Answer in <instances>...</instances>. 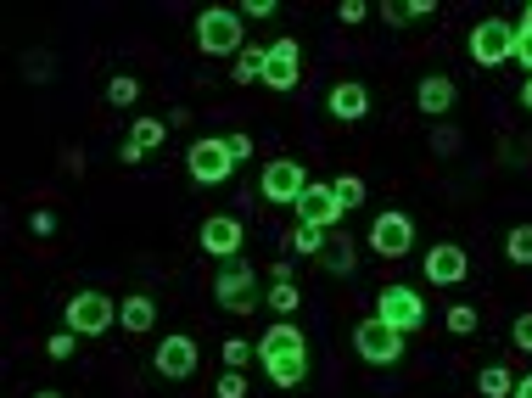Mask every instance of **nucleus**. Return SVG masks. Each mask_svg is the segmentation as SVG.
Returning <instances> with one entry per match:
<instances>
[{"mask_svg":"<svg viewBox=\"0 0 532 398\" xmlns=\"http://www.w3.org/2000/svg\"><path fill=\"white\" fill-rule=\"evenodd\" d=\"M320 264H325L331 275H353V270H359V253H353V242H325Z\"/></svg>","mask_w":532,"mask_h":398,"instance_id":"aec40b11","label":"nucleus"},{"mask_svg":"<svg viewBox=\"0 0 532 398\" xmlns=\"http://www.w3.org/2000/svg\"><path fill=\"white\" fill-rule=\"evenodd\" d=\"M140 96V85H135V79H129V73H118V79H107V101H112V107H129V101H135Z\"/></svg>","mask_w":532,"mask_h":398,"instance_id":"bb28decb","label":"nucleus"},{"mask_svg":"<svg viewBox=\"0 0 532 398\" xmlns=\"http://www.w3.org/2000/svg\"><path fill=\"white\" fill-rule=\"evenodd\" d=\"M336 202H342V208H359V202H364V180H359V174H336Z\"/></svg>","mask_w":532,"mask_h":398,"instance_id":"393cba45","label":"nucleus"},{"mask_svg":"<svg viewBox=\"0 0 532 398\" xmlns=\"http://www.w3.org/2000/svg\"><path fill=\"white\" fill-rule=\"evenodd\" d=\"M297 214H303V225H314V230H331L336 219L348 214L342 202H336V185H325V180H314L303 191V202H297Z\"/></svg>","mask_w":532,"mask_h":398,"instance_id":"4468645a","label":"nucleus"},{"mask_svg":"<svg viewBox=\"0 0 532 398\" xmlns=\"http://www.w3.org/2000/svg\"><path fill=\"white\" fill-rule=\"evenodd\" d=\"M118 320H124V331H152L157 309H152V298H124V309H118Z\"/></svg>","mask_w":532,"mask_h":398,"instance_id":"412c9836","label":"nucleus"},{"mask_svg":"<svg viewBox=\"0 0 532 398\" xmlns=\"http://www.w3.org/2000/svg\"><path fill=\"white\" fill-rule=\"evenodd\" d=\"M196 45L208 57H241V12L236 6H208L196 17Z\"/></svg>","mask_w":532,"mask_h":398,"instance_id":"f03ea898","label":"nucleus"},{"mask_svg":"<svg viewBox=\"0 0 532 398\" xmlns=\"http://www.w3.org/2000/svg\"><path fill=\"white\" fill-rule=\"evenodd\" d=\"M112 320H118V303H112L107 292H79V298H68V331L73 337H101V331H112Z\"/></svg>","mask_w":532,"mask_h":398,"instance_id":"6e6552de","label":"nucleus"},{"mask_svg":"<svg viewBox=\"0 0 532 398\" xmlns=\"http://www.w3.org/2000/svg\"><path fill=\"white\" fill-rule=\"evenodd\" d=\"M247 359H252V342H241V337H230V342H224V365H230V370H241Z\"/></svg>","mask_w":532,"mask_h":398,"instance_id":"c85d7f7f","label":"nucleus"},{"mask_svg":"<svg viewBox=\"0 0 532 398\" xmlns=\"http://www.w3.org/2000/svg\"><path fill=\"white\" fill-rule=\"evenodd\" d=\"M516 62L527 68V79H532V34L527 29H516Z\"/></svg>","mask_w":532,"mask_h":398,"instance_id":"c9c22d12","label":"nucleus"},{"mask_svg":"<svg viewBox=\"0 0 532 398\" xmlns=\"http://www.w3.org/2000/svg\"><path fill=\"white\" fill-rule=\"evenodd\" d=\"M521 107H527V113H532V79H527V85H521Z\"/></svg>","mask_w":532,"mask_h":398,"instance_id":"79ce46f5","label":"nucleus"},{"mask_svg":"<svg viewBox=\"0 0 532 398\" xmlns=\"http://www.w3.org/2000/svg\"><path fill=\"white\" fill-rule=\"evenodd\" d=\"M415 107L426 118H443L448 107H454V79H448V73H426V79H420V90H415Z\"/></svg>","mask_w":532,"mask_h":398,"instance_id":"dca6fc26","label":"nucleus"},{"mask_svg":"<svg viewBox=\"0 0 532 398\" xmlns=\"http://www.w3.org/2000/svg\"><path fill=\"white\" fill-rule=\"evenodd\" d=\"M476 387H482V398H516V376L504 365H488L482 376H476Z\"/></svg>","mask_w":532,"mask_h":398,"instance_id":"6ab92c4d","label":"nucleus"},{"mask_svg":"<svg viewBox=\"0 0 532 398\" xmlns=\"http://www.w3.org/2000/svg\"><path fill=\"white\" fill-rule=\"evenodd\" d=\"M241 17H275V0H241Z\"/></svg>","mask_w":532,"mask_h":398,"instance_id":"e433bc0d","label":"nucleus"},{"mask_svg":"<svg viewBox=\"0 0 532 398\" xmlns=\"http://www.w3.org/2000/svg\"><path fill=\"white\" fill-rule=\"evenodd\" d=\"M152 365H157V376H168V382H185V376H196V342L185 337V331H168V337L157 342Z\"/></svg>","mask_w":532,"mask_h":398,"instance_id":"f8f14e48","label":"nucleus"},{"mask_svg":"<svg viewBox=\"0 0 532 398\" xmlns=\"http://www.w3.org/2000/svg\"><path fill=\"white\" fill-rule=\"evenodd\" d=\"M230 79H236V85H258V79H264V51L247 45V51L236 57V68H230Z\"/></svg>","mask_w":532,"mask_h":398,"instance_id":"4be33fe9","label":"nucleus"},{"mask_svg":"<svg viewBox=\"0 0 532 398\" xmlns=\"http://www.w3.org/2000/svg\"><path fill=\"white\" fill-rule=\"evenodd\" d=\"M370 247H376L381 258H404L409 247H415V219L398 214V208L376 214V225H370Z\"/></svg>","mask_w":532,"mask_h":398,"instance_id":"9b49d317","label":"nucleus"},{"mask_svg":"<svg viewBox=\"0 0 532 398\" xmlns=\"http://www.w3.org/2000/svg\"><path fill=\"white\" fill-rule=\"evenodd\" d=\"M196 242H202V253L208 258H230L241 253V219L236 214H213V219H202V230H196Z\"/></svg>","mask_w":532,"mask_h":398,"instance_id":"ddd939ff","label":"nucleus"},{"mask_svg":"<svg viewBox=\"0 0 532 398\" xmlns=\"http://www.w3.org/2000/svg\"><path fill=\"white\" fill-rule=\"evenodd\" d=\"M297 303H303V292H297L292 281H275V292H269V309H275V314H292Z\"/></svg>","mask_w":532,"mask_h":398,"instance_id":"a878e982","label":"nucleus"},{"mask_svg":"<svg viewBox=\"0 0 532 398\" xmlns=\"http://www.w3.org/2000/svg\"><path fill=\"white\" fill-rule=\"evenodd\" d=\"M465 270H471V258H465L460 242H437L432 253H426V281L432 286H460Z\"/></svg>","mask_w":532,"mask_h":398,"instance_id":"2eb2a0df","label":"nucleus"},{"mask_svg":"<svg viewBox=\"0 0 532 398\" xmlns=\"http://www.w3.org/2000/svg\"><path fill=\"white\" fill-rule=\"evenodd\" d=\"M504 258H510V264H532V225H516L504 236Z\"/></svg>","mask_w":532,"mask_h":398,"instance_id":"b1692460","label":"nucleus"},{"mask_svg":"<svg viewBox=\"0 0 532 398\" xmlns=\"http://www.w3.org/2000/svg\"><path fill=\"white\" fill-rule=\"evenodd\" d=\"M516 398H532V376H521V382H516Z\"/></svg>","mask_w":532,"mask_h":398,"instance_id":"ea45409f","label":"nucleus"},{"mask_svg":"<svg viewBox=\"0 0 532 398\" xmlns=\"http://www.w3.org/2000/svg\"><path fill=\"white\" fill-rule=\"evenodd\" d=\"M415 17H432V0H409V6H404V23H415Z\"/></svg>","mask_w":532,"mask_h":398,"instance_id":"58836bf2","label":"nucleus"},{"mask_svg":"<svg viewBox=\"0 0 532 398\" xmlns=\"http://www.w3.org/2000/svg\"><path fill=\"white\" fill-rule=\"evenodd\" d=\"M308 174L303 163H292V157H275V163H264V202H275V208H297L308 191Z\"/></svg>","mask_w":532,"mask_h":398,"instance_id":"1a4fd4ad","label":"nucleus"},{"mask_svg":"<svg viewBox=\"0 0 532 398\" xmlns=\"http://www.w3.org/2000/svg\"><path fill=\"white\" fill-rule=\"evenodd\" d=\"M28 230H34V236H51V230H56V214H51V208H34V214H28Z\"/></svg>","mask_w":532,"mask_h":398,"instance_id":"72a5a7b5","label":"nucleus"},{"mask_svg":"<svg viewBox=\"0 0 532 398\" xmlns=\"http://www.w3.org/2000/svg\"><path fill=\"white\" fill-rule=\"evenodd\" d=\"M258 359H264V376L275 387H297L308 376V342L292 320H275V326L258 337Z\"/></svg>","mask_w":532,"mask_h":398,"instance_id":"f257e3e1","label":"nucleus"},{"mask_svg":"<svg viewBox=\"0 0 532 398\" xmlns=\"http://www.w3.org/2000/svg\"><path fill=\"white\" fill-rule=\"evenodd\" d=\"M34 398H62V393H34Z\"/></svg>","mask_w":532,"mask_h":398,"instance_id":"37998d69","label":"nucleus"},{"mask_svg":"<svg viewBox=\"0 0 532 398\" xmlns=\"http://www.w3.org/2000/svg\"><path fill=\"white\" fill-rule=\"evenodd\" d=\"M516 29H527V34H532V0H527V12H521V23H516Z\"/></svg>","mask_w":532,"mask_h":398,"instance_id":"a19ab883","label":"nucleus"},{"mask_svg":"<svg viewBox=\"0 0 532 398\" xmlns=\"http://www.w3.org/2000/svg\"><path fill=\"white\" fill-rule=\"evenodd\" d=\"M219 398H247V376L241 370H230V376H219V387H213Z\"/></svg>","mask_w":532,"mask_h":398,"instance_id":"c756f323","label":"nucleus"},{"mask_svg":"<svg viewBox=\"0 0 532 398\" xmlns=\"http://www.w3.org/2000/svg\"><path fill=\"white\" fill-rule=\"evenodd\" d=\"M510 342H516L521 354H532V309H527V314H521L516 326H510Z\"/></svg>","mask_w":532,"mask_h":398,"instance_id":"7c9ffc66","label":"nucleus"},{"mask_svg":"<svg viewBox=\"0 0 532 398\" xmlns=\"http://www.w3.org/2000/svg\"><path fill=\"white\" fill-rule=\"evenodd\" d=\"M336 17H342V23H364V17H370V6H364V0H342V6H336Z\"/></svg>","mask_w":532,"mask_h":398,"instance_id":"f704fd0d","label":"nucleus"},{"mask_svg":"<svg viewBox=\"0 0 532 398\" xmlns=\"http://www.w3.org/2000/svg\"><path fill=\"white\" fill-rule=\"evenodd\" d=\"M73 342H79L73 331H56V337L45 342V354H51V359H68V354H73Z\"/></svg>","mask_w":532,"mask_h":398,"instance_id":"473e14b6","label":"nucleus"},{"mask_svg":"<svg viewBox=\"0 0 532 398\" xmlns=\"http://www.w3.org/2000/svg\"><path fill=\"white\" fill-rule=\"evenodd\" d=\"M224 146H230V157H236V163H247V157H252V135H247V129L224 135Z\"/></svg>","mask_w":532,"mask_h":398,"instance_id":"2f4dec72","label":"nucleus"},{"mask_svg":"<svg viewBox=\"0 0 532 398\" xmlns=\"http://www.w3.org/2000/svg\"><path fill=\"white\" fill-rule=\"evenodd\" d=\"M213 298H219L230 314L258 309V270H252L247 258H230V264L219 270V281H213Z\"/></svg>","mask_w":532,"mask_h":398,"instance_id":"39448f33","label":"nucleus"},{"mask_svg":"<svg viewBox=\"0 0 532 398\" xmlns=\"http://www.w3.org/2000/svg\"><path fill=\"white\" fill-rule=\"evenodd\" d=\"M448 331H460V337H465V331H476V309H471V303H454V309H448Z\"/></svg>","mask_w":532,"mask_h":398,"instance_id":"cd10ccee","label":"nucleus"},{"mask_svg":"<svg viewBox=\"0 0 532 398\" xmlns=\"http://www.w3.org/2000/svg\"><path fill=\"white\" fill-rule=\"evenodd\" d=\"M471 62L476 68H504V62H516V23L482 17V23L471 29Z\"/></svg>","mask_w":532,"mask_h":398,"instance_id":"7ed1b4c3","label":"nucleus"},{"mask_svg":"<svg viewBox=\"0 0 532 398\" xmlns=\"http://www.w3.org/2000/svg\"><path fill=\"white\" fill-rule=\"evenodd\" d=\"M185 163H191V180L196 185H224V180H230V169H236V157H230L224 135H202V141H191Z\"/></svg>","mask_w":532,"mask_h":398,"instance_id":"0eeeda50","label":"nucleus"},{"mask_svg":"<svg viewBox=\"0 0 532 398\" xmlns=\"http://www.w3.org/2000/svg\"><path fill=\"white\" fill-rule=\"evenodd\" d=\"M331 113L342 118V124H359V118L370 113V90H364L359 79H342V85H331Z\"/></svg>","mask_w":532,"mask_h":398,"instance_id":"f3484780","label":"nucleus"},{"mask_svg":"<svg viewBox=\"0 0 532 398\" xmlns=\"http://www.w3.org/2000/svg\"><path fill=\"white\" fill-rule=\"evenodd\" d=\"M286 247H292V253H303V258H320V253H325V230H314V225H297L292 236H286Z\"/></svg>","mask_w":532,"mask_h":398,"instance_id":"5701e85b","label":"nucleus"},{"mask_svg":"<svg viewBox=\"0 0 532 398\" xmlns=\"http://www.w3.org/2000/svg\"><path fill=\"white\" fill-rule=\"evenodd\" d=\"M303 79V45L292 34H280L275 45H264V85L269 90H292Z\"/></svg>","mask_w":532,"mask_h":398,"instance_id":"9d476101","label":"nucleus"},{"mask_svg":"<svg viewBox=\"0 0 532 398\" xmlns=\"http://www.w3.org/2000/svg\"><path fill=\"white\" fill-rule=\"evenodd\" d=\"M163 141H168L163 118H135V129H129V146H135V152H157Z\"/></svg>","mask_w":532,"mask_h":398,"instance_id":"a211bd4d","label":"nucleus"},{"mask_svg":"<svg viewBox=\"0 0 532 398\" xmlns=\"http://www.w3.org/2000/svg\"><path fill=\"white\" fill-rule=\"evenodd\" d=\"M376 320H387L392 331H420L426 326V303H420L415 286H381V298H376Z\"/></svg>","mask_w":532,"mask_h":398,"instance_id":"423d86ee","label":"nucleus"},{"mask_svg":"<svg viewBox=\"0 0 532 398\" xmlns=\"http://www.w3.org/2000/svg\"><path fill=\"white\" fill-rule=\"evenodd\" d=\"M454 146H460V135H454V129H437V135H432V152H454Z\"/></svg>","mask_w":532,"mask_h":398,"instance_id":"4c0bfd02","label":"nucleus"},{"mask_svg":"<svg viewBox=\"0 0 532 398\" xmlns=\"http://www.w3.org/2000/svg\"><path fill=\"white\" fill-rule=\"evenodd\" d=\"M404 342H409L404 331H392L387 320H376V314L353 326V348H359L364 365H398V359H404Z\"/></svg>","mask_w":532,"mask_h":398,"instance_id":"20e7f679","label":"nucleus"}]
</instances>
